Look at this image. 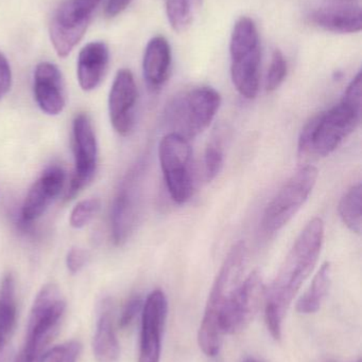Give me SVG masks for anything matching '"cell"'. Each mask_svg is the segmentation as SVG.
Listing matches in <instances>:
<instances>
[{
    "label": "cell",
    "mask_w": 362,
    "mask_h": 362,
    "mask_svg": "<svg viewBox=\"0 0 362 362\" xmlns=\"http://www.w3.org/2000/svg\"><path fill=\"white\" fill-rule=\"evenodd\" d=\"M324 242V223L315 217L302 230L278 274L265 291V320L276 340L282 337L283 321L303 283L318 263Z\"/></svg>",
    "instance_id": "6da1fadb"
},
{
    "label": "cell",
    "mask_w": 362,
    "mask_h": 362,
    "mask_svg": "<svg viewBox=\"0 0 362 362\" xmlns=\"http://www.w3.org/2000/svg\"><path fill=\"white\" fill-rule=\"evenodd\" d=\"M361 106L341 99L339 104L308 121L300 134V158L327 157L335 152L358 127Z\"/></svg>",
    "instance_id": "7a4b0ae2"
},
{
    "label": "cell",
    "mask_w": 362,
    "mask_h": 362,
    "mask_svg": "<svg viewBox=\"0 0 362 362\" xmlns=\"http://www.w3.org/2000/svg\"><path fill=\"white\" fill-rule=\"evenodd\" d=\"M246 257L244 243L238 242L234 245L210 289L198 333V344L208 357H216L220 352L223 336L219 329V314L227 296L242 281Z\"/></svg>",
    "instance_id": "3957f363"
},
{
    "label": "cell",
    "mask_w": 362,
    "mask_h": 362,
    "mask_svg": "<svg viewBox=\"0 0 362 362\" xmlns=\"http://www.w3.org/2000/svg\"><path fill=\"white\" fill-rule=\"evenodd\" d=\"M231 76L234 86L246 99L259 95L261 49L256 23L250 17L236 21L230 42Z\"/></svg>",
    "instance_id": "277c9868"
},
{
    "label": "cell",
    "mask_w": 362,
    "mask_h": 362,
    "mask_svg": "<svg viewBox=\"0 0 362 362\" xmlns=\"http://www.w3.org/2000/svg\"><path fill=\"white\" fill-rule=\"evenodd\" d=\"M221 105V95L210 86L196 87L180 93L166 107L165 122L170 133L191 140L203 133Z\"/></svg>",
    "instance_id": "5b68a950"
},
{
    "label": "cell",
    "mask_w": 362,
    "mask_h": 362,
    "mask_svg": "<svg viewBox=\"0 0 362 362\" xmlns=\"http://www.w3.org/2000/svg\"><path fill=\"white\" fill-rule=\"evenodd\" d=\"M66 302L52 283L43 286L34 300L27 325L25 344L14 362H38L55 335L65 312Z\"/></svg>",
    "instance_id": "8992f818"
},
{
    "label": "cell",
    "mask_w": 362,
    "mask_h": 362,
    "mask_svg": "<svg viewBox=\"0 0 362 362\" xmlns=\"http://www.w3.org/2000/svg\"><path fill=\"white\" fill-rule=\"evenodd\" d=\"M317 180L318 170L314 165H305L285 182L264 213L261 226L266 233H276L290 223L307 202Z\"/></svg>",
    "instance_id": "52a82bcc"
},
{
    "label": "cell",
    "mask_w": 362,
    "mask_h": 362,
    "mask_svg": "<svg viewBox=\"0 0 362 362\" xmlns=\"http://www.w3.org/2000/svg\"><path fill=\"white\" fill-rule=\"evenodd\" d=\"M159 158L171 199L178 204L188 202L193 193L189 140L178 134L168 133L159 142Z\"/></svg>",
    "instance_id": "ba28073f"
},
{
    "label": "cell",
    "mask_w": 362,
    "mask_h": 362,
    "mask_svg": "<svg viewBox=\"0 0 362 362\" xmlns=\"http://www.w3.org/2000/svg\"><path fill=\"white\" fill-rule=\"evenodd\" d=\"M265 291L263 278L257 270L242 279L221 308L218 325L222 336L236 335L249 327L265 300Z\"/></svg>",
    "instance_id": "9c48e42d"
},
{
    "label": "cell",
    "mask_w": 362,
    "mask_h": 362,
    "mask_svg": "<svg viewBox=\"0 0 362 362\" xmlns=\"http://www.w3.org/2000/svg\"><path fill=\"white\" fill-rule=\"evenodd\" d=\"M102 0H65L55 11L49 27L51 42L60 57L79 44Z\"/></svg>",
    "instance_id": "30bf717a"
},
{
    "label": "cell",
    "mask_w": 362,
    "mask_h": 362,
    "mask_svg": "<svg viewBox=\"0 0 362 362\" xmlns=\"http://www.w3.org/2000/svg\"><path fill=\"white\" fill-rule=\"evenodd\" d=\"M72 151L74 171L66 199H72L95 176L98 165V144L89 115L80 112L72 122Z\"/></svg>",
    "instance_id": "8fae6325"
},
{
    "label": "cell",
    "mask_w": 362,
    "mask_h": 362,
    "mask_svg": "<svg viewBox=\"0 0 362 362\" xmlns=\"http://www.w3.org/2000/svg\"><path fill=\"white\" fill-rule=\"evenodd\" d=\"M142 169L134 168L123 180L111 210V231L117 246L125 244L133 233L140 211V180Z\"/></svg>",
    "instance_id": "7c38bea8"
},
{
    "label": "cell",
    "mask_w": 362,
    "mask_h": 362,
    "mask_svg": "<svg viewBox=\"0 0 362 362\" xmlns=\"http://www.w3.org/2000/svg\"><path fill=\"white\" fill-rule=\"evenodd\" d=\"M168 314V302L161 289H155L145 300L142 310L138 362H159Z\"/></svg>",
    "instance_id": "4fadbf2b"
},
{
    "label": "cell",
    "mask_w": 362,
    "mask_h": 362,
    "mask_svg": "<svg viewBox=\"0 0 362 362\" xmlns=\"http://www.w3.org/2000/svg\"><path fill=\"white\" fill-rule=\"evenodd\" d=\"M137 101V85L133 74L129 69L119 70L108 95L111 123L119 135L128 136L133 132Z\"/></svg>",
    "instance_id": "5bb4252c"
},
{
    "label": "cell",
    "mask_w": 362,
    "mask_h": 362,
    "mask_svg": "<svg viewBox=\"0 0 362 362\" xmlns=\"http://www.w3.org/2000/svg\"><path fill=\"white\" fill-rule=\"evenodd\" d=\"M65 183V172L57 165L48 168L30 187L21 208L23 223H30L40 218L55 198L60 195Z\"/></svg>",
    "instance_id": "9a60e30c"
},
{
    "label": "cell",
    "mask_w": 362,
    "mask_h": 362,
    "mask_svg": "<svg viewBox=\"0 0 362 362\" xmlns=\"http://www.w3.org/2000/svg\"><path fill=\"white\" fill-rule=\"evenodd\" d=\"M34 98L45 114L57 116L65 107V87L61 71L55 64L43 62L34 71Z\"/></svg>",
    "instance_id": "2e32d148"
},
{
    "label": "cell",
    "mask_w": 362,
    "mask_h": 362,
    "mask_svg": "<svg viewBox=\"0 0 362 362\" xmlns=\"http://www.w3.org/2000/svg\"><path fill=\"white\" fill-rule=\"evenodd\" d=\"M310 23L338 34L361 31V8L355 4H335L315 10L308 16Z\"/></svg>",
    "instance_id": "e0dca14e"
},
{
    "label": "cell",
    "mask_w": 362,
    "mask_h": 362,
    "mask_svg": "<svg viewBox=\"0 0 362 362\" xmlns=\"http://www.w3.org/2000/svg\"><path fill=\"white\" fill-rule=\"evenodd\" d=\"M171 47L164 36L149 40L142 59V71L151 90H159L169 78L171 71Z\"/></svg>",
    "instance_id": "ac0fdd59"
},
{
    "label": "cell",
    "mask_w": 362,
    "mask_h": 362,
    "mask_svg": "<svg viewBox=\"0 0 362 362\" xmlns=\"http://www.w3.org/2000/svg\"><path fill=\"white\" fill-rule=\"evenodd\" d=\"M110 62V50L104 42H89L78 57L79 84L84 91L97 88L106 76Z\"/></svg>",
    "instance_id": "d6986e66"
},
{
    "label": "cell",
    "mask_w": 362,
    "mask_h": 362,
    "mask_svg": "<svg viewBox=\"0 0 362 362\" xmlns=\"http://www.w3.org/2000/svg\"><path fill=\"white\" fill-rule=\"evenodd\" d=\"M93 349L98 362H116L120 356V346L115 333L113 306L110 300H104L100 306Z\"/></svg>",
    "instance_id": "ffe728a7"
},
{
    "label": "cell",
    "mask_w": 362,
    "mask_h": 362,
    "mask_svg": "<svg viewBox=\"0 0 362 362\" xmlns=\"http://www.w3.org/2000/svg\"><path fill=\"white\" fill-rule=\"evenodd\" d=\"M331 282L332 265L329 262H325L312 279L310 288L298 301L297 312L302 315H312L318 312L327 299Z\"/></svg>",
    "instance_id": "44dd1931"
},
{
    "label": "cell",
    "mask_w": 362,
    "mask_h": 362,
    "mask_svg": "<svg viewBox=\"0 0 362 362\" xmlns=\"http://www.w3.org/2000/svg\"><path fill=\"white\" fill-rule=\"evenodd\" d=\"M17 304L15 281L8 274L0 284V348H6L16 323Z\"/></svg>",
    "instance_id": "7402d4cb"
},
{
    "label": "cell",
    "mask_w": 362,
    "mask_h": 362,
    "mask_svg": "<svg viewBox=\"0 0 362 362\" xmlns=\"http://www.w3.org/2000/svg\"><path fill=\"white\" fill-rule=\"evenodd\" d=\"M361 199L362 187L358 183L344 194L338 206L340 218L351 231L356 234L361 233Z\"/></svg>",
    "instance_id": "603a6c76"
},
{
    "label": "cell",
    "mask_w": 362,
    "mask_h": 362,
    "mask_svg": "<svg viewBox=\"0 0 362 362\" xmlns=\"http://www.w3.org/2000/svg\"><path fill=\"white\" fill-rule=\"evenodd\" d=\"M195 0H166V14L172 29L184 32L193 21V11L199 8Z\"/></svg>",
    "instance_id": "cb8c5ba5"
},
{
    "label": "cell",
    "mask_w": 362,
    "mask_h": 362,
    "mask_svg": "<svg viewBox=\"0 0 362 362\" xmlns=\"http://www.w3.org/2000/svg\"><path fill=\"white\" fill-rule=\"evenodd\" d=\"M225 163V148L222 138L216 134L208 141L204 153V176L210 182L220 174Z\"/></svg>",
    "instance_id": "d4e9b609"
},
{
    "label": "cell",
    "mask_w": 362,
    "mask_h": 362,
    "mask_svg": "<svg viewBox=\"0 0 362 362\" xmlns=\"http://www.w3.org/2000/svg\"><path fill=\"white\" fill-rule=\"evenodd\" d=\"M101 208L99 198H89L79 202L70 214V226L81 229L91 223Z\"/></svg>",
    "instance_id": "484cf974"
},
{
    "label": "cell",
    "mask_w": 362,
    "mask_h": 362,
    "mask_svg": "<svg viewBox=\"0 0 362 362\" xmlns=\"http://www.w3.org/2000/svg\"><path fill=\"white\" fill-rule=\"evenodd\" d=\"M287 71H288V67H287L284 54L282 51L276 49L272 53L271 63H270L267 78H266V90L268 93H272V91L280 88L281 85L286 78Z\"/></svg>",
    "instance_id": "4316f807"
},
{
    "label": "cell",
    "mask_w": 362,
    "mask_h": 362,
    "mask_svg": "<svg viewBox=\"0 0 362 362\" xmlns=\"http://www.w3.org/2000/svg\"><path fill=\"white\" fill-rule=\"evenodd\" d=\"M82 346L77 340H70L47 351L38 362H77L80 357Z\"/></svg>",
    "instance_id": "83f0119b"
},
{
    "label": "cell",
    "mask_w": 362,
    "mask_h": 362,
    "mask_svg": "<svg viewBox=\"0 0 362 362\" xmlns=\"http://www.w3.org/2000/svg\"><path fill=\"white\" fill-rule=\"evenodd\" d=\"M144 301L140 296H133L129 301L125 303L120 318H119V327L123 329L131 327L132 323L135 320L136 317L142 313Z\"/></svg>",
    "instance_id": "f1b7e54d"
},
{
    "label": "cell",
    "mask_w": 362,
    "mask_h": 362,
    "mask_svg": "<svg viewBox=\"0 0 362 362\" xmlns=\"http://www.w3.org/2000/svg\"><path fill=\"white\" fill-rule=\"evenodd\" d=\"M87 262L86 251L83 249L74 247L68 251L67 257H66V265H67L68 270L72 274H77L80 272Z\"/></svg>",
    "instance_id": "f546056e"
},
{
    "label": "cell",
    "mask_w": 362,
    "mask_h": 362,
    "mask_svg": "<svg viewBox=\"0 0 362 362\" xmlns=\"http://www.w3.org/2000/svg\"><path fill=\"white\" fill-rule=\"evenodd\" d=\"M12 85V71L10 64L2 53H0V99L10 90Z\"/></svg>",
    "instance_id": "4dcf8cb0"
},
{
    "label": "cell",
    "mask_w": 362,
    "mask_h": 362,
    "mask_svg": "<svg viewBox=\"0 0 362 362\" xmlns=\"http://www.w3.org/2000/svg\"><path fill=\"white\" fill-rule=\"evenodd\" d=\"M132 0H108L106 14L108 17H116L123 13L131 4Z\"/></svg>",
    "instance_id": "1f68e13d"
},
{
    "label": "cell",
    "mask_w": 362,
    "mask_h": 362,
    "mask_svg": "<svg viewBox=\"0 0 362 362\" xmlns=\"http://www.w3.org/2000/svg\"><path fill=\"white\" fill-rule=\"evenodd\" d=\"M336 4H354L357 0H333Z\"/></svg>",
    "instance_id": "d6a6232c"
},
{
    "label": "cell",
    "mask_w": 362,
    "mask_h": 362,
    "mask_svg": "<svg viewBox=\"0 0 362 362\" xmlns=\"http://www.w3.org/2000/svg\"><path fill=\"white\" fill-rule=\"evenodd\" d=\"M242 362H261V361H257V359H254V358H247L246 361H244Z\"/></svg>",
    "instance_id": "836d02e7"
},
{
    "label": "cell",
    "mask_w": 362,
    "mask_h": 362,
    "mask_svg": "<svg viewBox=\"0 0 362 362\" xmlns=\"http://www.w3.org/2000/svg\"><path fill=\"white\" fill-rule=\"evenodd\" d=\"M4 351H0V362H2V359H4Z\"/></svg>",
    "instance_id": "e575fe53"
},
{
    "label": "cell",
    "mask_w": 362,
    "mask_h": 362,
    "mask_svg": "<svg viewBox=\"0 0 362 362\" xmlns=\"http://www.w3.org/2000/svg\"><path fill=\"white\" fill-rule=\"evenodd\" d=\"M357 362H361V359H359V361H357Z\"/></svg>",
    "instance_id": "d590c367"
}]
</instances>
